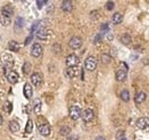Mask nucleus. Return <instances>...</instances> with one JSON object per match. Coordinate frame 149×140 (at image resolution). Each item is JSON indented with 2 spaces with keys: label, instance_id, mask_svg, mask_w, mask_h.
<instances>
[{
  "label": "nucleus",
  "instance_id": "obj_1",
  "mask_svg": "<svg viewBox=\"0 0 149 140\" xmlns=\"http://www.w3.org/2000/svg\"><path fill=\"white\" fill-rule=\"evenodd\" d=\"M82 110H80V108L78 107V106H71L70 107V109H69V115H70V117L73 119V121H77V119H79L80 117H82Z\"/></svg>",
  "mask_w": 149,
  "mask_h": 140
},
{
  "label": "nucleus",
  "instance_id": "obj_2",
  "mask_svg": "<svg viewBox=\"0 0 149 140\" xmlns=\"http://www.w3.org/2000/svg\"><path fill=\"white\" fill-rule=\"evenodd\" d=\"M96 68V59L94 56H88L85 60V69L88 71H94Z\"/></svg>",
  "mask_w": 149,
  "mask_h": 140
},
{
  "label": "nucleus",
  "instance_id": "obj_3",
  "mask_svg": "<svg viewBox=\"0 0 149 140\" xmlns=\"http://www.w3.org/2000/svg\"><path fill=\"white\" fill-rule=\"evenodd\" d=\"M82 45H83V40H82L80 37H77V36L72 37V38L70 39V41H69V46H70L72 49H78V48L82 47Z\"/></svg>",
  "mask_w": 149,
  "mask_h": 140
},
{
  "label": "nucleus",
  "instance_id": "obj_4",
  "mask_svg": "<svg viewBox=\"0 0 149 140\" xmlns=\"http://www.w3.org/2000/svg\"><path fill=\"white\" fill-rule=\"evenodd\" d=\"M78 62H79V60H78V56H77L76 54H70V55L67 57V61H65V63H67L68 68L77 67Z\"/></svg>",
  "mask_w": 149,
  "mask_h": 140
},
{
  "label": "nucleus",
  "instance_id": "obj_5",
  "mask_svg": "<svg viewBox=\"0 0 149 140\" xmlns=\"http://www.w3.org/2000/svg\"><path fill=\"white\" fill-rule=\"evenodd\" d=\"M51 35H52V31L47 30V29H40L38 32H37V38L39 40H48L51 38Z\"/></svg>",
  "mask_w": 149,
  "mask_h": 140
},
{
  "label": "nucleus",
  "instance_id": "obj_6",
  "mask_svg": "<svg viewBox=\"0 0 149 140\" xmlns=\"http://www.w3.org/2000/svg\"><path fill=\"white\" fill-rule=\"evenodd\" d=\"M94 117V113L91 108H86L85 110H83L82 113V118L84 119V122H91Z\"/></svg>",
  "mask_w": 149,
  "mask_h": 140
},
{
  "label": "nucleus",
  "instance_id": "obj_7",
  "mask_svg": "<svg viewBox=\"0 0 149 140\" xmlns=\"http://www.w3.org/2000/svg\"><path fill=\"white\" fill-rule=\"evenodd\" d=\"M41 54H43V47H41V45L38 44V43L33 44V46L31 48V55L33 57H39Z\"/></svg>",
  "mask_w": 149,
  "mask_h": 140
},
{
  "label": "nucleus",
  "instance_id": "obj_8",
  "mask_svg": "<svg viewBox=\"0 0 149 140\" xmlns=\"http://www.w3.org/2000/svg\"><path fill=\"white\" fill-rule=\"evenodd\" d=\"M3 62H4L6 69L12 68V67L14 65V59H13L12 55H9V54H4V55H3ZM6 69H5V70H6Z\"/></svg>",
  "mask_w": 149,
  "mask_h": 140
},
{
  "label": "nucleus",
  "instance_id": "obj_9",
  "mask_svg": "<svg viewBox=\"0 0 149 140\" xmlns=\"http://www.w3.org/2000/svg\"><path fill=\"white\" fill-rule=\"evenodd\" d=\"M136 126L141 130H146L149 127V118L147 117H141L136 121Z\"/></svg>",
  "mask_w": 149,
  "mask_h": 140
},
{
  "label": "nucleus",
  "instance_id": "obj_10",
  "mask_svg": "<svg viewBox=\"0 0 149 140\" xmlns=\"http://www.w3.org/2000/svg\"><path fill=\"white\" fill-rule=\"evenodd\" d=\"M79 71L80 69L78 67H72V68H68L67 69V76L70 77V78H73V77H77L79 75Z\"/></svg>",
  "mask_w": 149,
  "mask_h": 140
},
{
  "label": "nucleus",
  "instance_id": "obj_11",
  "mask_svg": "<svg viewBox=\"0 0 149 140\" xmlns=\"http://www.w3.org/2000/svg\"><path fill=\"white\" fill-rule=\"evenodd\" d=\"M38 130H39L40 134L44 135V137H48V135L51 134V126H49L48 124H43V125L39 124Z\"/></svg>",
  "mask_w": 149,
  "mask_h": 140
},
{
  "label": "nucleus",
  "instance_id": "obj_12",
  "mask_svg": "<svg viewBox=\"0 0 149 140\" xmlns=\"http://www.w3.org/2000/svg\"><path fill=\"white\" fill-rule=\"evenodd\" d=\"M7 81L11 83V84H16L19 82V75L16 71H14V70H12V71H9L7 74Z\"/></svg>",
  "mask_w": 149,
  "mask_h": 140
},
{
  "label": "nucleus",
  "instance_id": "obj_13",
  "mask_svg": "<svg viewBox=\"0 0 149 140\" xmlns=\"http://www.w3.org/2000/svg\"><path fill=\"white\" fill-rule=\"evenodd\" d=\"M43 82V77L39 73H35L31 75V83L35 85V86H39Z\"/></svg>",
  "mask_w": 149,
  "mask_h": 140
},
{
  "label": "nucleus",
  "instance_id": "obj_14",
  "mask_svg": "<svg viewBox=\"0 0 149 140\" xmlns=\"http://www.w3.org/2000/svg\"><path fill=\"white\" fill-rule=\"evenodd\" d=\"M32 93H33V91H32L31 84L25 83V84H24V87H23V94H24V97H25L27 99H30V98L32 97Z\"/></svg>",
  "mask_w": 149,
  "mask_h": 140
},
{
  "label": "nucleus",
  "instance_id": "obj_15",
  "mask_svg": "<svg viewBox=\"0 0 149 140\" xmlns=\"http://www.w3.org/2000/svg\"><path fill=\"white\" fill-rule=\"evenodd\" d=\"M61 8H62V11L65 12V13L71 12V11H72V1H70V0H64V1H62Z\"/></svg>",
  "mask_w": 149,
  "mask_h": 140
},
{
  "label": "nucleus",
  "instance_id": "obj_16",
  "mask_svg": "<svg viewBox=\"0 0 149 140\" xmlns=\"http://www.w3.org/2000/svg\"><path fill=\"white\" fill-rule=\"evenodd\" d=\"M126 78H127V71H125V70L119 69L118 71L116 73V79L118 82H124Z\"/></svg>",
  "mask_w": 149,
  "mask_h": 140
},
{
  "label": "nucleus",
  "instance_id": "obj_17",
  "mask_svg": "<svg viewBox=\"0 0 149 140\" xmlns=\"http://www.w3.org/2000/svg\"><path fill=\"white\" fill-rule=\"evenodd\" d=\"M20 47H21V45H20L17 41H15V40L9 41V44H8V48H9L11 51H13V52H19V51H20Z\"/></svg>",
  "mask_w": 149,
  "mask_h": 140
},
{
  "label": "nucleus",
  "instance_id": "obj_18",
  "mask_svg": "<svg viewBox=\"0 0 149 140\" xmlns=\"http://www.w3.org/2000/svg\"><path fill=\"white\" fill-rule=\"evenodd\" d=\"M146 93L144 92H139L135 97H134V101L136 102V103H142L144 100H146Z\"/></svg>",
  "mask_w": 149,
  "mask_h": 140
},
{
  "label": "nucleus",
  "instance_id": "obj_19",
  "mask_svg": "<svg viewBox=\"0 0 149 140\" xmlns=\"http://www.w3.org/2000/svg\"><path fill=\"white\" fill-rule=\"evenodd\" d=\"M41 106H43L41 101H40L39 99H36L35 102H33V111H35L36 114H39V113L41 111Z\"/></svg>",
  "mask_w": 149,
  "mask_h": 140
},
{
  "label": "nucleus",
  "instance_id": "obj_20",
  "mask_svg": "<svg viewBox=\"0 0 149 140\" xmlns=\"http://www.w3.org/2000/svg\"><path fill=\"white\" fill-rule=\"evenodd\" d=\"M13 14V8L9 6V5H6L4 8H3V15L4 16H7V17H11Z\"/></svg>",
  "mask_w": 149,
  "mask_h": 140
},
{
  "label": "nucleus",
  "instance_id": "obj_21",
  "mask_svg": "<svg viewBox=\"0 0 149 140\" xmlns=\"http://www.w3.org/2000/svg\"><path fill=\"white\" fill-rule=\"evenodd\" d=\"M0 23H1L3 27H8V25L12 23V20H11V17H7V16L1 15V16H0Z\"/></svg>",
  "mask_w": 149,
  "mask_h": 140
},
{
  "label": "nucleus",
  "instance_id": "obj_22",
  "mask_svg": "<svg viewBox=\"0 0 149 140\" xmlns=\"http://www.w3.org/2000/svg\"><path fill=\"white\" fill-rule=\"evenodd\" d=\"M123 21V16L120 13H116L112 15V23L114 24H120Z\"/></svg>",
  "mask_w": 149,
  "mask_h": 140
},
{
  "label": "nucleus",
  "instance_id": "obj_23",
  "mask_svg": "<svg viewBox=\"0 0 149 140\" xmlns=\"http://www.w3.org/2000/svg\"><path fill=\"white\" fill-rule=\"evenodd\" d=\"M9 130H11L12 132H17V131L20 130V124H19V122H16V121H11V123H9Z\"/></svg>",
  "mask_w": 149,
  "mask_h": 140
},
{
  "label": "nucleus",
  "instance_id": "obj_24",
  "mask_svg": "<svg viewBox=\"0 0 149 140\" xmlns=\"http://www.w3.org/2000/svg\"><path fill=\"white\" fill-rule=\"evenodd\" d=\"M120 41H122L124 45H128V44L132 41V38H131V36H130V35L124 33V35H122V36H120Z\"/></svg>",
  "mask_w": 149,
  "mask_h": 140
},
{
  "label": "nucleus",
  "instance_id": "obj_25",
  "mask_svg": "<svg viewBox=\"0 0 149 140\" xmlns=\"http://www.w3.org/2000/svg\"><path fill=\"white\" fill-rule=\"evenodd\" d=\"M120 98H122L123 101L127 102V101L130 100V92H128L127 90H123L122 93H120Z\"/></svg>",
  "mask_w": 149,
  "mask_h": 140
},
{
  "label": "nucleus",
  "instance_id": "obj_26",
  "mask_svg": "<svg viewBox=\"0 0 149 140\" xmlns=\"http://www.w3.org/2000/svg\"><path fill=\"white\" fill-rule=\"evenodd\" d=\"M32 130H33V122L31 119H29L28 123H27V126H25V132L27 133H31Z\"/></svg>",
  "mask_w": 149,
  "mask_h": 140
},
{
  "label": "nucleus",
  "instance_id": "obj_27",
  "mask_svg": "<svg viewBox=\"0 0 149 140\" xmlns=\"http://www.w3.org/2000/svg\"><path fill=\"white\" fill-rule=\"evenodd\" d=\"M70 132H71V129L68 127V126H63V127H61V130H60V134H61V135H68Z\"/></svg>",
  "mask_w": 149,
  "mask_h": 140
},
{
  "label": "nucleus",
  "instance_id": "obj_28",
  "mask_svg": "<svg viewBox=\"0 0 149 140\" xmlns=\"http://www.w3.org/2000/svg\"><path fill=\"white\" fill-rule=\"evenodd\" d=\"M12 108H13L12 103H11L9 101H6V102H5V106H4V110H5L6 113H11V111H12Z\"/></svg>",
  "mask_w": 149,
  "mask_h": 140
},
{
  "label": "nucleus",
  "instance_id": "obj_29",
  "mask_svg": "<svg viewBox=\"0 0 149 140\" xmlns=\"http://www.w3.org/2000/svg\"><path fill=\"white\" fill-rule=\"evenodd\" d=\"M30 69H31V64L29 62H25L23 65V73L24 74H29L30 73Z\"/></svg>",
  "mask_w": 149,
  "mask_h": 140
},
{
  "label": "nucleus",
  "instance_id": "obj_30",
  "mask_svg": "<svg viewBox=\"0 0 149 140\" xmlns=\"http://www.w3.org/2000/svg\"><path fill=\"white\" fill-rule=\"evenodd\" d=\"M101 59H102V62H103V63H109V62L111 61V57H110L109 55H107V54H103V55L101 56Z\"/></svg>",
  "mask_w": 149,
  "mask_h": 140
},
{
  "label": "nucleus",
  "instance_id": "obj_31",
  "mask_svg": "<svg viewBox=\"0 0 149 140\" xmlns=\"http://www.w3.org/2000/svg\"><path fill=\"white\" fill-rule=\"evenodd\" d=\"M15 25H16V28H21V27L23 25V19H22V17H17Z\"/></svg>",
  "mask_w": 149,
  "mask_h": 140
},
{
  "label": "nucleus",
  "instance_id": "obj_32",
  "mask_svg": "<svg viewBox=\"0 0 149 140\" xmlns=\"http://www.w3.org/2000/svg\"><path fill=\"white\" fill-rule=\"evenodd\" d=\"M46 3H47V1H45V0H38V1H37V7L40 9V8L44 7V5H45Z\"/></svg>",
  "mask_w": 149,
  "mask_h": 140
},
{
  "label": "nucleus",
  "instance_id": "obj_33",
  "mask_svg": "<svg viewBox=\"0 0 149 140\" xmlns=\"http://www.w3.org/2000/svg\"><path fill=\"white\" fill-rule=\"evenodd\" d=\"M114 6H115V4H114L112 1H108V3H107V5H106V7H107V9H108V11L114 9Z\"/></svg>",
  "mask_w": 149,
  "mask_h": 140
},
{
  "label": "nucleus",
  "instance_id": "obj_34",
  "mask_svg": "<svg viewBox=\"0 0 149 140\" xmlns=\"http://www.w3.org/2000/svg\"><path fill=\"white\" fill-rule=\"evenodd\" d=\"M67 140H79V139H78L77 135H69Z\"/></svg>",
  "mask_w": 149,
  "mask_h": 140
},
{
  "label": "nucleus",
  "instance_id": "obj_35",
  "mask_svg": "<svg viewBox=\"0 0 149 140\" xmlns=\"http://www.w3.org/2000/svg\"><path fill=\"white\" fill-rule=\"evenodd\" d=\"M120 65L124 68V70H125V71H127V69H128V67H127V64L126 63H124V62H120Z\"/></svg>",
  "mask_w": 149,
  "mask_h": 140
},
{
  "label": "nucleus",
  "instance_id": "obj_36",
  "mask_svg": "<svg viewBox=\"0 0 149 140\" xmlns=\"http://www.w3.org/2000/svg\"><path fill=\"white\" fill-rule=\"evenodd\" d=\"M100 40H101V35H98V36L95 37V39H94V41H95V43H99Z\"/></svg>",
  "mask_w": 149,
  "mask_h": 140
},
{
  "label": "nucleus",
  "instance_id": "obj_37",
  "mask_svg": "<svg viewBox=\"0 0 149 140\" xmlns=\"http://www.w3.org/2000/svg\"><path fill=\"white\" fill-rule=\"evenodd\" d=\"M101 29H102V30H108V24H103Z\"/></svg>",
  "mask_w": 149,
  "mask_h": 140
},
{
  "label": "nucleus",
  "instance_id": "obj_38",
  "mask_svg": "<svg viewBox=\"0 0 149 140\" xmlns=\"http://www.w3.org/2000/svg\"><path fill=\"white\" fill-rule=\"evenodd\" d=\"M3 122H4V118H3V115H1V114H0V125H1V124H3Z\"/></svg>",
  "mask_w": 149,
  "mask_h": 140
},
{
  "label": "nucleus",
  "instance_id": "obj_39",
  "mask_svg": "<svg viewBox=\"0 0 149 140\" xmlns=\"http://www.w3.org/2000/svg\"><path fill=\"white\" fill-rule=\"evenodd\" d=\"M95 140H106V139H104L103 137H96V138H95Z\"/></svg>",
  "mask_w": 149,
  "mask_h": 140
},
{
  "label": "nucleus",
  "instance_id": "obj_40",
  "mask_svg": "<svg viewBox=\"0 0 149 140\" xmlns=\"http://www.w3.org/2000/svg\"><path fill=\"white\" fill-rule=\"evenodd\" d=\"M122 140H126V139H122Z\"/></svg>",
  "mask_w": 149,
  "mask_h": 140
}]
</instances>
